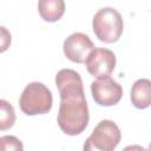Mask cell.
I'll use <instances>...</instances> for the list:
<instances>
[{
  "instance_id": "obj_10",
  "label": "cell",
  "mask_w": 151,
  "mask_h": 151,
  "mask_svg": "<svg viewBox=\"0 0 151 151\" xmlns=\"http://www.w3.org/2000/svg\"><path fill=\"white\" fill-rule=\"evenodd\" d=\"M15 122V112L13 106L5 99L0 100V129L7 130L13 126Z\"/></svg>"
},
{
  "instance_id": "obj_12",
  "label": "cell",
  "mask_w": 151,
  "mask_h": 151,
  "mask_svg": "<svg viewBox=\"0 0 151 151\" xmlns=\"http://www.w3.org/2000/svg\"><path fill=\"white\" fill-rule=\"evenodd\" d=\"M0 28H1V52H4L7 48V46L11 44V34L7 32V29L4 26H1Z\"/></svg>"
},
{
  "instance_id": "obj_13",
  "label": "cell",
  "mask_w": 151,
  "mask_h": 151,
  "mask_svg": "<svg viewBox=\"0 0 151 151\" xmlns=\"http://www.w3.org/2000/svg\"><path fill=\"white\" fill-rule=\"evenodd\" d=\"M122 151H147V150H145L140 145H129V146L124 147Z\"/></svg>"
},
{
  "instance_id": "obj_14",
  "label": "cell",
  "mask_w": 151,
  "mask_h": 151,
  "mask_svg": "<svg viewBox=\"0 0 151 151\" xmlns=\"http://www.w3.org/2000/svg\"><path fill=\"white\" fill-rule=\"evenodd\" d=\"M147 151H151V143L149 144V147H147Z\"/></svg>"
},
{
  "instance_id": "obj_11",
  "label": "cell",
  "mask_w": 151,
  "mask_h": 151,
  "mask_svg": "<svg viewBox=\"0 0 151 151\" xmlns=\"http://www.w3.org/2000/svg\"><path fill=\"white\" fill-rule=\"evenodd\" d=\"M1 151H24L22 142L15 136H2L0 138Z\"/></svg>"
},
{
  "instance_id": "obj_8",
  "label": "cell",
  "mask_w": 151,
  "mask_h": 151,
  "mask_svg": "<svg viewBox=\"0 0 151 151\" xmlns=\"http://www.w3.org/2000/svg\"><path fill=\"white\" fill-rule=\"evenodd\" d=\"M131 103L137 109H146L151 106V80L142 78L133 83L130 94Z\"/></svg>"
},
{
  "instance_id": "obj_4",
  "label": "cell",
  "mask_w": 151,
  "mask_h": 151,
  "mask_svg": "<svg viewBox=\"0 0 151 151\" xmlns=\"http://www.w3.org/2000/svg\"><path fill=\"white\" fill-rule=\"evenodd\" d=\"M122 139L118 125L109 119L100 120L84 143L83 151H113Z\"/></svg>"
},
{
  "instance_id": "obj_9",
  "label": "cell",
  "mask_w": 151,
  "mask_h": 151,
  "mask_svg": "<svg viewBox=\"0 0 151 151\" xmlns=\"http://www.w3.org/2000/svg\"><path fill=\"white\" fill-rule=\"evenodd\" d=\"M40 17L48 22L58 21L65 12V2L63 0H40L38 2Z\"/></svg>"
},
{
  "instance_id": "obj_3",
  "label": "cell",
  "mask_w": 151,
  "mask_h": 151,
  "mask_svg": "<svg viewBox=\"0 0 151 151\" xmlns=\"http://www.w3.org/2000/svg\"><path fill=\"white\" fill-rule=\"evenodd\" d=\"M92 28L100 41L106 44L116 42L123 33V18L120 13L112 7L100 8L93 17Z\"/></svg>"
},
{
  "instance_id": "obj_7",
  "label": "cell",
  "mask_w": 151,
  "mask_h": 151,
  "mask_svg": "<svg viewBox=\"0 0 151 151\" xmlns=\"http://www.w3.org/2000/svg\"><path fill=\"white\" fill-rule=\"evenodd\" d=\"M85 65L88 73L97 79L110 77L116 66V55L109 48L97 47L91 52Z\"/></svg>"
},
{
  "instance_id": "obj_1",
  "label": "cell",
  "mask_w": 151,
  "mask_h": 151,
  "mask_svg": "<svg viewBox=\"0 0 151 151\" xmlns=\"http://www.w3.org/2000/svg\"><path fill=\"white\" fill-rule=\"evenodd\" d=\"M55 85L60 96L58 125L68 136L80 134L90 120L81 77L74 70L63 68L55 76Z\"/></svg>"
},
{
  "instance_id": "obj_6",
  "label": "cell",
  "mask_w": 151,
  "mask_h": 151,
  "mask_svg": "<svg viewBox=\"0 0 151 151\" xmlns=\"http://www.w3.org/2000/svg\"><path fill=\"white\" fill-rule=\"evenodd\" d=\"M93 50L94 44L88 35L81 32H76L68 35L63 45V51L66 58L77 64L85 63Z\"/></svg>"
},
{
  "instance_id": "obj_2",
  "label": "cell",
  "mask_w": 151,
  "mask_h": 151,
  "mask_svg": "<svg viewBox=\"0 0 151 151\" xmlns=\"http://www.w3.org/2000/svg\"><path fill=\"white\" fill-rule=\"evenodd\" d=\"M52 103L53 98L50 88L39 81L29 83L19 99L20 109L27 116L47 113L52 109Z\"/></svg>"
},
{
  "instance_id": "obj_5",
  "label": "cell",
  "mask_w": 151,
  "mask_h": 151,
  "mask_svg": "<svg viewBox=\"0 0 151 151\" xmlns=\"http://www.w3.org/2000/svg\"><path fill=\"white\" fill-rule=\"evenodd\" d=\"M91 93L94 101L100 106H112L123 97V87L112 78L105 77L92 81Z\"/></svg>"
}]
</instances>
